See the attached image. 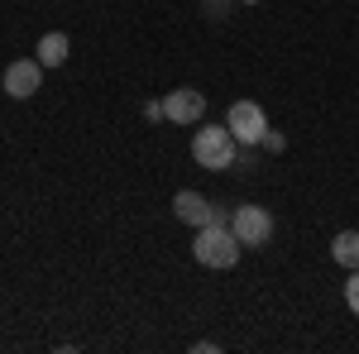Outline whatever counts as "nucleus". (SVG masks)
Returning <instances> with one entry per match:
<instances>
[{"label":"nucleus","mask_w":359,"mask_h":354,"mask_svg":"<svg viewBox=\"0 0 359 354\" xmlns=\"http://www.w3.org/2000/svg\"><path fill=\"white\" fill-rule=\"evenodd\" d=\"M345 306H350V311L359 316V268L350 273V282H345Z\"/></svg>","instance_id":"obj_11"},{"label":"nucleus","mask_w":359,"mask_h":354,"mask_svg":"<svg viewBox=\"0 0 359 354\" xmlns=\"http://www.w3.org/2000/svg\"><path fill=\"white\" fill-rule=\"evenodd\" d=\"M144 120H154V125H158V120H168V115H163V101H144Z\"/></svg>","instance_id":"obj_12"},{"label":"nucleus","mask_w":359,"mask_h":354,"mask_svg":"<svg viewBox=\"0 0 359 354\" xmlns=\"http://www.w3.org/2000/svg\"><path fill=\"white\" fill-rule=\"evenodd\" d=\"M67 53H72V43H67V34H57V29H53V34H43V39L34 43V57H39L43 67H62Z\"/></svg>","instance_id":"obj_8"},{"label":"nucleus","mask_w":359,"mask_h":354,"mask_svg":"<svg viewBox=\"0 0 359 354\" xmlns=\"http://www.w3.org/2000/svg\"><path fill=\"white\" fill-rule=\"evenodd\" d=\"M0 86H5V96L29 101V96L43 86V62H39V57H20V62H10L5 77H0Z\"/></svg>","instance_id":"obj_5"},{"label":"nucleus","mask_w":359,"mask_h":354,"mask_svg":"<svg viewBox=\"0 0 359 354\" xmlns=\"http://www.w3.org/2000/svg\"><path fill=\"white\" fill-rule=\"evenodd\" d=\"M230 230H235V240L245 249H264L273 240L278 220H273V211H264V206H235V211H230Z\"/></svg>","instance_id":"obj_3"},{"label":"nucleus","mask_w":359,"mask_h":354,"mask_svg":"<svg viewBox=\"0 0 359 354\" xmlns=\"http://www.w3.org/2000/svg\"><path fill=\"white\" fill-rule=\"evenodd\" d=\"M331 259L345 273L359 268V230H340V235H335V240H331Z\"/></svg>","instance_id":"obj_9"},{"label":"nucleus","mask_w":359,"mask_h":354,"mask_svg":"<svg viewBox=\"0 0 359 354\" xmlns=\"http://www.w3.org/2000/svg\"><path fill=\"white\" fill-rule=\"evenodd\" d=\"M225 125H230V135L240 139L245 149H259V139H264V130H269V115H264L259 101H235L230 115H225Z\"/></svg>","instance_id":"obj_4"},{"label":"nucleus","mask_w":359,"mask_h":354,"mask_svg":"<svg viewBox=\"0 0 359 354\" xmlns=\"http://www.w3.org/2000/svg\"><path fill=\"white\" fill-rule=\"evenodd\" d=\"M240 254H245V245L235 240V230H230V220H211V225H201L196 230V245H192V259L201 264V268H235L240 264Z\"/></svg>","instance_id":"obj_1"},{"label":"nucleus","mask_w":359,"mask_h":354,"mask_svg":"<svg viewBox=\"0 0 359 354\" xmlns=\"http://www.w3.org/2000/svg\"><path fill=\"white\" fill-rule=\"evenodd\" d=\"M172 216H177V220H187V225H196V230H201V225H211V220H216V211H211V201H206L201 191L182 187L177 196H172Z\"/></svg>","instance_id":"obj_7"},{"label":"nucleus","mask_w":359,"mask_h":354,"mask_svg":"<svg viewBox=\"0 0 359 354\" xmlns=\"http://www.w3.org/2000/svg\"><path fill=\"white\" fill-rule=\"evenodd\" d=\"M192 158L211 172H225V168L240 163V139L230 135V125H206L201 120V130L192 135Z\"/></svg>","instance_id":"obj_2"},{"label":"nucleus","mask_w":359,"mask_h":354,"mask_svg":"<svg viewBox=\"0 0 359 354\" xmlns=\"http://www.w3.org/2000/svg\"><path fill=\"white\" fill-rule=\"evenodd\" d=\"M163 115L172 125H201L206 120V96L192 91V86H177V91L163 96Z\"/></svg>","instance_id":"obj_6"},{"label":"nucleus","mask_w":359,"mask_h":354,"mask_svg":"<svg viewBox=\"0 0 359 354\" xmlns=\"http://www.w3.org/2000/svg\"><path fill=\"white\" fill-rule=\"evenodd\" d=\"M259 149H264V154H283V149H287V139L278 135V130H264V139H259Z\"/></svg>","instance_id":"obj_10"},{"label":"nucleus","mask_w":359,"mask_h":354,"mask_svg":"<svg viewBox=\"0 0 359 354\" xmlns=\"http://www.w3.org/2000/svg\"><path fill=\"white\" fill-rule=\"evenodd\" d=\"M240 5H259V0H240Z\"/></svg>","instance_id":"obj_13"}]
</instances>
